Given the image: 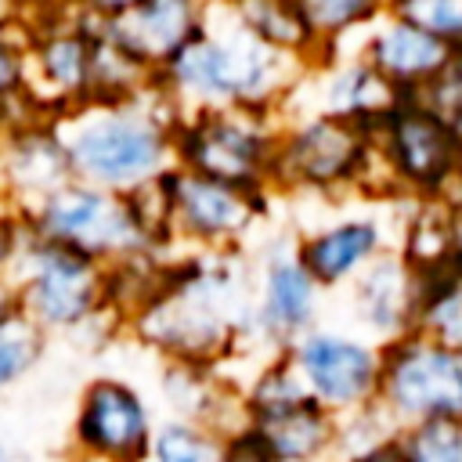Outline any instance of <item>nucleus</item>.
<instances>
[{
	"mask_svg": "<svg viewBox=\"0 0 462 462\" xmlns=\"http://www.w3.org/2000/svg\"><path fill=\"white\" fill-rule=\"evenodd\" d=\"M375 404L397 430L422 422H462L458 350L419 328L383 343Z\"/></svg>",
	"mask_w": 462,
	"mask_h": 462,
	"instance_id": "obj_7",
	"label": "nucleus"
},
{
	"mask_svg": "<svg viewBox=\"0 0 462 462\" xmlns=\"http://www.w3.org/2000/svg\"><path fill=\"white\" fill-rule=\"evenodd\" d=\"M383 4H386V7H390V4H397V0H383Z\"/></svg>",
	"mask_w": 462,
	"mask_h": 462,
	"instance_id": "obj_42",
	"label": "nucleus"
},
{
	"mask_svg": "<svg viewBox=\"0 0 462 462\" xmlns=\"http://www.w3.org/2000/svg\"><path fill=\"white\" fill-rule=\"evenodd\" d=\"M0 202H4V199H0Z\"/></svg>",
	"mask_w": 462,
	"mask_h": 462,
	"instance_id": "obj_43",
	"label": "nucleus"
},
{
	"mask_svg": "<svg viewBox=\"0 0 462 462\" xmlns=\"http://www.w3.org/2000/svg\"><path fill=\"white\" fill-rule=\"evenodd\" d=\"M249 430L263 440L274 462H336L339 419L321 404H314L310 397L253 415Z\"/></svg>",
	"mask_w": 462,
	"mask_h": 462,
	"instance_id": "obj_21",
	"label": "nucleus"
},
{
	"mask_svg": "<svg viewBox=\"0 0 462 462\" xmlns=\"http://www.w3.org/2000/svg\"><path fill=\"white\" fill-rule=\"evenodd\" d=\"M292 245L307 274L325 292H343L383 249L393 245V231L383 213L357 209L292 235Z\"/></svg>",
	"mask_w": 462,
	"mask_h": 462,
	"instance_id": "obj_14",
	"label": "nucleus"
},
{
	"mask_svg": "<svg viewBox=\"0 0 462 462\" xmlns=\"http://www.w3.org/2000/svg\"><path fill=\"white\" fill-rule=\"evenodd\" d=\"M0 462H36V455H29L22 444L0 437Z\"/></svg>",
	"mask_w": 462,
	"mask_h": 462,
	"instance_id": "obj_38",
	"label": "nucleus"
},
{
	"mask_svg": "<svg viewBox=\"0 0 462 462\" xmlns=\"http://www.w3.org/2000/svg\"><path fill=\"white\" fill-rule=\"evenodd\" d=\"M462 191V144L455 123L404 97L375 130H372V166L361 188L365 202L401 206L419 199L451 202Z\"/></svg>",
	"mask_w": 462,
	"mask_h": 462,
	"instance_id": "obj_3",
	"label": "nucleus"
},
{
	"mask_svg": "<svg viewBox=\"0 0 462 462\" xmlns=\"http://www.w3.org/2000/svg\"><path fill=\"white\" fill-rule=\"evenodd\" d=\"M249 36H256L260 43L274 47L278 54H289L303 65H318V43L300 14L296 0H217Z\"/></svg>",
	"mask_w": 462,
	"mask_h": 462,
	"instance_id": "obj_23",
	"label": "nucleus"
},
{
	"mask_svg": "<svg viewBox=\"0 0 462 462\" xmlns=\"http://www.w3.org/2000/svg\"><path fill=\"white\" fill-rule=\"evenodd\" d=\"M303 383V393L325 411L350 415L375 404L379 390V343L354 328L314 325L282 350Z\"/></svg>",
	"mask_w": 462,
	"mask_h": 462,
	"instance_id": "obj_12",
	"label": "nucleus"
},
{
	"mask_svg": "<svg viewBox=\"0 0 462 462\" xmlns=\"http://www.w3.org/2000/svg\"><path fill=\"white\" fill-rule=\"evenodd\" d=\"M51 4H79V0H51Z\"/></svg>",
	"mask_w": 462,
	"mask_h": 462,
	"instance_id": "obj_40",
	"label": "nucleus"
},
{
	"mask_svg": "<svg viewBox=\"0 0 462 462\" xmlns=\"http://www.w3.org/2000/svg\"><path fill=\"white\" fill-rule=\"evenodd\" d=\"M278 126H282V116L242 108V105L184 112L173 134L177 170H191L224 184L271 195Z\"/></svg>",
	"mask_w": 462,
	"mask_h": 462,
	"instance_id": "obj_6",
	"label": "nucleus"
},
{
	"mask_svg": "<svg viewBox=\"0 0 462 462\" xmlns=\"http://www.w3.org/2000/svg\"><path fill=\"white\" fill-rule=\"evenodd\" d=\"M180 108L152 83L130 101H87L58 119L65 137L72 180L130 195L141 184L166 177L173 159V134Z\"/></svg>",
	"mask_w": 462,
	"mask_h": 462,
	"instance_id": "obj_2",
	"label": "nucleus"
},
{
	"mask_svg": "<svg viewBox=\"0 0 462 462\" xmlns=\"http://www.w3.org/2000/svg\"><path fill=\"white\" fill-rule=\"evenodd\" d=\"M25 227L32 238L72 249L97 263H116L123 256L148 249L126 195L83 180H69L36 209H29Z\"/></svg>",
	"mask_w": 462,
	"mask_h": 462,
	"instance_id": "obj_9",
	"label": "nucleus"
},
{
	"mask_svg": "<svg viewBox=\"0 0 462 462\" xmlns=\"http://www.w3.org/2000/svg\"><path fill=\"white\" fill-rule=\"evenodd\" d=\"M32 0H0V36H25Z\"/></svg>",
	"mask_w": 462,
	"mask_h": 462,
	"instance_id": "obj_35",
	"label": "nucleus"
},
{
	"mask_svg": "<svg viewBox=\"0 0 462 462\" xmlns=\"http://www.w3.org/2000/svg\"><path fill=\"white\" fill-rule=\"evenodd\" d=\"M307 72L310 65L249 36L213 0L202 32L155 72V83L180 112L242 105L282 116L296 101Z\"/></svg>",
	"mask_w": 462,
	"mask_h": 462,
	"instance_id": "obj_1",
	"label": "nucleus"
},
{
	"mask_svg": "<svg viewBox=\"0 0 462 462\" xmlns=\"http://www.w3.org/2000/svg\"><path fill=\"white\" fill-rule=\"evenodd\" d=\"M455 350H458V361H462V343H458V346H455Z\"/></svg>",
	"mask_w": 462,
	"mask_h": 462,
	"instance_id": "obj_41",
	"label": "nucleus"
},
{
	"mask_svg": "<svg viewBox=\"0 0 462 462\" xmlns=\"http://www.w3.org/2000/svg\"><path fill=\"white\" fill-rule=\"evenodd\" d=\"M253 256V346L282 354L292 339L321 325L325 289L296 256L292 235L267 242Z\"/></svg>",
	"mask_w": 462,
	"mask_h": 462,
	"instance_id": "obj_13",
	"label": "nucleus"
},
{
	"mask_svg": "<svg viewBox=\"0 0 462 462\" xmlns=\"http://www.w3.org/2000/svg\"><path fill=\"white\" fill-rule=\"evenodd\" d=\"M152 83H155V72H148L141 61H134L97 25L94 65H90V101H130V97L144 94Z\"/></svg>",
	"mask_w": 462,
	"mask_h": 462,
	"instance_id": "obj_26",
	"label": "nucleus"
},
{
	"mask_svg": "<svg viewBox=\"0 0 462 462\" xmlns=\"http://www.w3.org/2000/svg\"><path fill=\"white\" fill-rule=\"evenodd\" d=\"M173 242L180 253H231L249 249L274 199L267 191L224 184L191 170H170Z\"/></svg>",
	"mask_w": 462,
	"mask_h": 462,
	"instance_id": "obj_10",
	"label": "nucleus"
},
{
	"mask_svg": "<svg viewBox=\"0 0 462 462\" xmlns=\"http://www.w3.org/2000/svg\"><path fill=\"white\" fill-rule=\"evenodd\" d=\"M448 206H451V260L455 271H462V191Z\"/></svg>",
	"mask_w": 462,
	"mask_h": 462,
	"instance_id": "obj_37",
	"label": "nucleus"
},
{
	"mask_svg": "<svg viewBox=\"0 0 462 462\" xmlns=\"http://www.w3.org/2000/svg\"><path fill=\"white\" fill-rule=\"evenodd\" d=\"M296 4H300V14H303L314 43H318L321 61L339 51H350L357 43V36L386 11L383 0H296Z\"/></svg>",
	"mask_w": 462,
	"mask_h": 462,
	"instance_id": "obj_24",
	"label": "nucleus"
},
{
	"mask_svg": "<svg viewBox=\"0 0 462 462\" xmlns=\"http://www.w3.org/2000/svg\"><path fill=\"white\" fill-rule=\"evenodd\" d=\"M419 332L458 346L462 343V271H440L422 278V303H419Z\"/></svg>",
	"mask_w": 462,
	"mask_h": 462,
	"instance_id": "obj_27",
	"label": "nucleus"
},
{
	"mask_svg": "<svg viewBox=\"0 0 462 462\" xmlns=\"http://www.w3.org/2000/svg\"><path fill=\"white\" fill-rule=\"evenodd\" d=\"M217 462H274V458L263 448V440L245 426V430H238V433H231V437L220 440Z\"/></svg>",
	"mask_w": 462,
	"mask_h": 462,
	"instance_id": "obj_33",
	"label": "nucleus"
},
{
	"mask_svg": "<svg viewBox=\"0 0 462 462\" xmlns=\"http://www.w3.org/2000/svg\"><path fill=\"white\" fill-rule=\"evenodd\" d=\"M25 242H29L25 217L18 209H11L7 202H0V282L11 278L14 260H18V253H22Z\"/></svg>",
	"mask_w": 462,
	"mask_h": 462,
	"instance_id": "obj_32",
	"label": "nucleus"
},
{
	"mask_svg": "<svg viewBox=\"0 0 462 462\" xmlns=\"http://www.w3.org/2000/svg\"><path fill=\"white\" fill-rule=\"evenodd\" d=\"M397 231H393V249L408 260V267L419 278H433L440 271H451V206L444 199H419V202H401L393 206Z\"/></svg>",
	"mask_w": 462,
	"mask_h": 462,
	"instance_id": "obj_22",
	"label": "nucleus"
},
{
	"mask_svg": "<svg viewBox=\"0 0 462 462\" xmlns=\"http://www.w3.org/2000/svg\"><path fill=\"white\" fill-rule=\"evenodd\" d=\"M296 94H310L303 108L328 112L368 130H375L404 101V94L386 76H379L357 51H339L314 65Z\"/></svg>",
	"mask_w": 462,
	"mask_h": 462,
	"instance_id": "obj_17",
	"label": "nucleus"
},
{
	"mask_svg": "<svg viewBox=\"0 0 462 462\" xmlns=\"http://www.w3.org/2000/svg\"><path fill=\"white\" fill-rule=\"evenodd\" d=\"M415 97L422 105H430L433 112H440L444 119H458L462 116V51H451V58L437 72V79Z\"/></svg>",
	"mask_w": 462,
	"mask_h": 462,
	"instance_id": "obj_31",
	"label": "nucleus"
},
{
	"mask_svg": "<svg viewBox=\"0 0 462 462\" xmlns=\"http://www.w3.org/2000/svg\"><path fill=\"white\" fill-rule=\"evenodd\" d=\"M51 336L18 307L0 314V393L22 386L47 357Z\"/></svg>",
	"mask_w": 462,
	"mask_h": 462,
	"instance_id": "obj_25",
	"label": "nucleus"
},
{
	"mask_svg": "<svg viewBox=\"0 0 462 462\" xmlns=\"http://www.w3.org/2000/svg\"><path fill=\"white\" fill-rule=\"evenodd\" d=\"M137 0H79L76 7L90 18V22H97V25H105V22H112L116 14H123L126 7H134Z\"/></svg>",
	"mask_w": 462,
	"mask_h": 462,
	"instance_id": "obj_36",
	"label": "nucleus"
},
{
	"mask_svg": "<svg viewBox=\"0 0 462 462\" xmlns=\"http://www.w3.org/2000/svg\"><path fill=\"white\" fill-rule=\"evenodd\" d=\"M209 4L213 0H137L101 29L134 61H141L148 72H159L184 43L202 32Z\"/></svg>",
	"mask_w": 462,
	"mask_h": 462,
	"instance_id": "obj_19",
	"label": "nucleus"
},
{
	"mask_svg": "<svg viewBox=\"0 0 462 462\" xmlns=\"http://www.w3.org/2000/svg\"><path fill=\"white\" fill-rule=\"evenodd\" d=\"M159 415L144 390L123 375L101 372L83 383L72 411L76 462H148Z\"/></svg>",
	"mask_w": 462,
	"mask_h": 462,
	"instance_id": "obj_11",
	"label": "nucleus"
},
{
	"mask_svg": "<svg viewBox=\"0 0 462 462\" xmlns=\"http://www.w3.org/2000/svg\"><path fill=\"white\" fill-rule=\"evenodd\" d=\"M72 180L58 119H32L0 137V199L22 217Z\"/></svg>",
	"mask_w": 462,
	"mask_h": 462,
	"instance_id": "obj_16",
	"label": "nucleus"
},
{
	"mask_svg": "<svg viewBox=\"0 0 462 462\" xmlns=\"http://www.w3.org/2000/svg\"><path fill=\"white\" fill-rule=\"evenodd\" d=\"M97 22H90L76 4L32 0V14L22 36L25 47V90L51 116L90 101V65H94Z\"/></svg>",
	"mask_w": 462,
	"mask_h": 462,
	"instance_id": "obj_8",
	"label": "nucleus"
},
{
	"mask_svg": "<svg viewBox=\"0 0 462 462\" xmlns=\"http://www.w3.org/2000/svg\"><path fill=\"white\" fill-rule=\"evenodd\" d=\"M14 307V296H11V285L7 282H0V314L4 310H11Z\"/></svg>",
	"mask_w": 462,
	"mask_h": 462,
	"instance_id": "obj_39",
	"label": "nucleus"
},
{
	"mask_svg": "<svg viewBox=\"0 0 462 462\" xmlns=\"http://www.w3.org/2000/svg\"><path fill=\"white\" fill-rule=\"evenodd\" d=\"M159 401L162 419H184L231 437L249 426V411L238 383L224 375L220 365L202 361H159Z\"/></svg>",
	"mask_w": 462,
	"mask_h": 462,
	"instance_id": "obj_18",
	"label": "nucleus"
},
{
	"mask_svg": "<svg viewBox=\"0 0 462 462\" xmlns=\"http://www.w3.org/2000/svg\"><path fill=\"white\" fill-rule=\"evenodd\" d=\"M350 462H411V455H408L404 433L393 430V433H386L383 440H375L372 448H365L361 455H354Z\"/></svg>",
	"mask_w": 462,
	"mask_h": 462,
	"instance_id": "obj_34",
	"label": "nucleus"
},
{
	"mask_svg": "<svg viewBox=\"0 0 462 462\" xmlns=\"http://www.w3.org/2000/svg\"><path fill=\"white\" fill-rule=\"evenodd\" d=\"M372 166V130L350 119L285 108L274 144L271 195H318V199H361Z\"/></svg>",
	"mask_w": 462,
	"mask_h": 462,
	"instance_id": "obj_5",
	"label": "nucleus"
},
{
	"mask_svg": "<svg viewBox=\"0 0 462 462\" xmlns=\"http://www.w3.org/2000/svg\"><path fill=\"white\" fill-rule=\"evenodd\" d=\"M220 440L213 430L184 419H159L148 462H217Z\"/></svg>",
	"mask_w": 462,
	"mask_h": 462,
	"instance_id": "obj_29",
	"label": "nucleus"
},
{
	"mask_svg": "<svg viewBox=\"0 0 462 462\" xmlns=\"http://www.w3.org/2000/svg\"><path fill=\"white\" fill-rule=\"evenodd\" d=\"M390 11L430 32L444 47L462 51V0H397L390 4Z\"/></svg>",
	"mask_w": 462,
	"mask_h": 462,
	"instance_id": "obj_30",
	"label": "nucleus"
},
{
	"mask_svg": "<svg viewBox=\"0 0 462 462\" xmlns=\"http://www.w3.org/2000/svg\"><path fill=\"white\" fill-rule=\"evenodd\" d=\"M32 119H51L25 90V47L18 36H0V137Z\"/></svg>",
	"mask_w": 462,
	"mask_h": 462,
	"instance_id": "obj_28",
	"label": "nucleus"
},
{
	"mask_svg": "<svg viewBox=\"0 0 462 462\" xmlns=\"http://www.w3.org/2000/svg\"><path fill=\"white\" fill-rule=\"evenodd\" d=\"M350 51H357L404 97L422 94L437 79V72L448 65V58H451V47H444L430 32L415 29L411 22L393 14L390 7L357 36V43Z\"/></svg>",
	"mask_w": 462,
	"mask_h": 462,
	"instance_id": "obj_20",
	"label": "nucleus"
},
{
	"mask_svg": "<svg viewBox=\"0 0 462 462\" xmlns=\"http://www.w3.org/2000/svg\"><path fill=\"white\" fill-rule=\"evenodd\" d=\"M354 332L368 336L372 343H390L404 332H415L419 325V303H422V278L408 267V260L390 245L383 249L346 289Z\"/></svg>",
	"mask_w": 462,
	"mask_h": 462,
	"instance_id": "obj_15",
	"label": "nucleus"
},
{
	"mask_svg": "<svg viewBox=\"0 0 462 462\" xmlns=\"http://www.w3.org/2000/svg\"><path fill=\"white\" fill-rule=\"evenodd\" d=\"M14 307L25 310L47 336L105 343L123 332V325L108 310V274L105 263L79 256L72 249L40 242L29 235L22 245L14 271L7 278Z\"/></svg>",
	"mask_w": 462,
	"mask_h": 462,
	"instance_id": "obj_4",
	"label": "nucleus"
}]
</instances>
